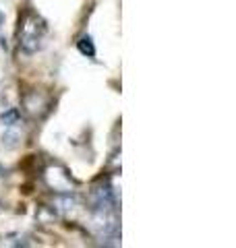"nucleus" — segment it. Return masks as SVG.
Segmentation results:
<instances>
[{"instance_id": "20e7f679", "label": "nucleus", "mask_w": 236, "mask_h": 248, "mask_svg": "<svg viewBox=\"0 0 236 248\" xmlns=\"http://www.w3.org/2000/svg\"><path fill=\"white\" fill-rule=\"evenodd\" d=\"M0 122H2L4 126H17V124L21 122V112L17 110V108H9L6 112L0 114Z\"/></svg>"}, {"instance_id": "f257e3e1", "label": "nucleus", "mask_w": 236, "mask_h": 248, "mask_svg": "<svg viewBox=\"0 0 236 248\" xmlns=\"http://www.w3.org/2000/svg\"><path fill=\"white\" fill-rule=\"evenodd\" d=\"M46 33H48V25H46V21L39 17L37 13L27 11L21 17L19 29H17L19 48L25 54H35L37 50H42Z\"/></svg>"}, {"instance_id": "7ed1b4c3", "label": "nucleus", "mask_w": 236, "mask_h": 248, "mask_svg": "<svg viewBox=\"0 0 236 248\" xmlns=\"http://www.w3.org/2000/svg\"><path fill=\"white\" fill-rule=\"evenodd\" d=\"M0 246H15V248H21V246H29L27 242V238L25 236H21V234H6L0 238Z\"/></svg>"}, {"instance_id": "39448f33", "label": "nucleus", "mask_w": 236, "mask_h": 248, "mask_svg": "<svg viewBox=\"0 0 236 248\" xmlns=\"http://www.w3.org/2000/svg\"><path fill=\"white\" fill-rule=\"evenodd\" d=\"M77 48H79V52H81L83 56H87V58L96 56V46H93V40L89 35H83L81 40L77 42Z\"/></svg>"}, {"instance_id": "423d86ee", "label": "nucleus", "mask_w": 236, "mask_h": 248, "mask_svg": "<svg viewBox=\"0 0 236 248\" xmlns=\"http://www.w3.org/2000/svg\"><path fill=\"white\" fill-rule=\"evenodd\" d=\"M2 23H4V15L0 13V25H2Z\"/></svg>"}, {"instance_id": "f03ea898", "label": "nucleus", "mask_w": 236, "mask_h": 248, "mask_svg": "<svg viewBox=\"0 0 236 248\" xmlns=\"http://www.w3.org/2000/svg\"><path fill=\"white\" fill-rule=\"evenodd\" d=\"M44 182L52 192H56V195H60V192H75L73 176L60 164H50L44 170Z\"/></svg>"}]
</instances>
